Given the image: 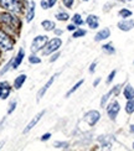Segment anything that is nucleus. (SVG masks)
Instances as JSON below:
<instances>
[{
	"label": "nucleus",
	"instance_id": "nucleus-1",
	"mask_svg": "<svg viewBox=\"0 0 134 151\" xmlns=\"http://www.w3.org/2000/svg\"><path fill=\"white\" fill-rule=\"evenodd\" d=\"M0 25L11 36H17L19 30L21 29V20L19 15L10 11H0Z\"/></svg>",
	"mask_w": 134,
	"mask_h": 151
},
{
	"label": "nucleus",
	"instance_id": "nucleus-2",
	"mask_svg": "<svg viewBox=\"0 0 134 151\" xmlns=\"http://www.w3.org/2000/svg\"><path fill=\"white\" fill-rule=\"evenodd\" d=\"M0 8L3 10L14 12L16 15H20L24 12L25 8H28V5L21 0H0Z\"/></svg>",
	"mask_w": 134,
	"mask_h": 151
},
{
	"label": "nucleus",
	"instance_id": "nucleus-3",
	"mask_svg": "<svg viewBox=\"0 0 134 151\" xmlns=\"http://www.w3.org/2000/svg\"><path fill=\"white\" fill-rule=\"evenodd\" d=\"M15 47V39L4 29H0V51L11 52Z\"/></svg>",
	"mask_w": 134,
	"mask_h": 151
},
{
	"label": "nucleus",
	"instance_id": "nucleus-4",
	"mask_svg": "<svg viewBox=\"0 0 134 151\" xmlns=\"http://www.w3.org/2000/svg\"><path fill=\"white\" fill-rule=\"evenodd\" d=\"M62 46V40L60 39L59 36H56L54 37V39H51L47 41V43L45 45V47L42 48V56H50V55H52L54 52L56 51H59L60 47Z\"/></svg>",
	"mask_w": 134,
	"mask_h": 151
},
{
	"label": "nucleus",
	"instance_id": "nucleus-5",
	"mask_svg": "<svg viewBox=\"0 0 134 151\" xmlns=\"http://www.w3.org/2000/svg\"><path fill=\"white\" fill-rule=\"evenodd\" d=\"M49 41V36L47 35H37L35 36L33 41H31V53H39L40 51H42V48L45 47V45Z\"/></svg>",
	"mask_w": 134,
	"mask_h": 151
},
{
	"label": "nucleus",
	"instance_id": "nucleus-6",
	"mask_svg": "<svg viewBox=\"0 0 134 151\" xmlns=\"http://www.w3.org/2000/svg\"><path fill=\"white\" fill-rule=\"evenodd\" d=\"M106 109H107V114L109 116L111 120H116V118L120 110V104H119L118 100L114 99L108 105H106Z\"/></svg>",
	"mask_w": 134,
	"mask_h": 151
},
{
	"label": "nucleus",
	"instance_id": "nucleus-7",
	"mask_svg": "<svg viewBox=\"0 0 134 151\" xmlns=\"http://www.w3.org/2000/svg\"><path fill=\"white\" fill-rule=\"evenodd\" d=\"M99 119H101V113L98 110H89L83 116V120L89 127H94V125L99 122Z\"/></svg>",
	"mask_w": 134,
	"mask_h": 151
},
{
	"label": "nucleus",
	"instance_id": "nucleus-8",
	"mask_svg": "<svg viewBox=\"0 0 134 151\" xmlns=\"http://www.w3.org/2000/svg\"><path fill=\"white\" fill-rule=\"evenodd\" d=\"M59 76H60V72H57V73L52 74V76H51V77L49 78V81H47V82H46V83H45V84H43V87L41 88V89H40L39 92H37V96H36V100H37V102H40V100L42 99V97L45 96V94H46V92L49 91V88H50L51 86H52V84H54V82H55V79H56L57 77H59Z\"/></svg>",
	"mask_w": 134,
	"mask_h": 151
},
{
	"label": "nucleus",
	"instance_id": "nucleus-9",
	"mask_svg": "<svg viewBox=\"0 0 134 151\" xmlns=\"http://www.w3.org/2000/svg\"><path fill=\"white\" fill-rule=\"evenodd\" d=\"M45 114H46V110H41V111H39V113H37V114L33 118V119H31V120L29 122V124L26 125V128H25L24 130H22V134H28V133H30V131L31 130H33L35 127H36V125L37 124H39V122L41 120V118L45 115Z\"/></svg>",
	"mask_w": 134,
	"mask_h": 151
},
{
	"label": "nucleus",
	"instance_id": "nucleus-10",
	"mask_svg": "<svg viewBox=\"0 0 134 151\" xmlns=\"http://www.w3.org/2000/svg\"><path fill=\"white\" fill-rule=\"evenodd\" d=\"M12 91V86H10V83L8 81H3L0 82V99L5 100L10 97V93Z\"/></svg>",
	"mask_w": 134,
	"mask_h": 151
},
{
	"label": "nucleus",
	"instance_id": "nucleus-11",
	"mask_svg": "<svg viewBox=\"0 0 134 151\" xmlns=\"http://www.w3.org/2000/svg\"><path fill=\"white\" fill-rule=\"evenodd\" d=\"M35 11H36V3L34 0H29V5L26 8V15H25V21L30 24L35 17Z\"/></svg>",
	"mask_w": 134,
	"mask_h": 151
},
{
	"label": "nucleus",
	"instance_id": "nucleus-12",
	"mask_svg": "<svg viewBox=\"0 0 134 151\" xmlns=\"http://www.w3.org/2000/svg\"><path fill=\"white\" fill-rule=\"evenodd\" d=\"M24 58H25V50H24V47H20L19 48V51H17V53L14 56V58H12L11 70H17L19 66L22 63Z\"/></svg>",
	"mask_w": 134,
	"mask_h": 151
},
{
	"label": "nucleus",
	"instance_id": "nucleus-13",
	"mask_svg": "<svg viewBox=\"0 0 134 151\" xmlns=\"http://www.w3.org/2000/svg\"><path fill=\"white\" fill-rule=\"evenodd\" d=\"M85 24L88 25V27H89V29L96 30V29H98V27H99V17H98L97 15L91 14V15H88V16L86 17Z\"/></svg>",
	"mask_w": 134,
	"mask_h": 151
},
{
	"label": "nucleus",
	"instance_id": "nucleus-14",
	"mask_svg": "<svg viewBox=\"0 0 134 151\" xmlns=\"http://www.w3.org/2000/svg\"><path fill=\"white\" fill-rule=\"evenodd\" d=\"M118 29L122 30V31H130L133 27H134V21L132 19H123L118 22Z\"/></svg>",
	"mask_w": 134,
	"mask_h": 151
},
{
	"label": "nucleus",
	"instance_id": "nucleus-15",
	"mask_svg": "<svg viewBox=\"0 0 134 151\" xmlns=\"http://www.w3.org/2000/svg\"><path fill=\"white\" fill-rule=\"evenodd\" d=\"M26 79H28V76L25 74V73L19 74L17 77L14 79V82H12V88H14L15 91L21 89V87L24 86V83H25V82H26Z\"/></svg>",
	"mask_w": 134,
	"mask_h": 151
},
{
	"label": "nucleus",
	"instance_id": "nucleus-16",
	"mask_svg": "<svg viewBox=\"0 0 134 151\" xmlns=\"http://www.w3.org/2000/svg\"><path fill=\"white\" fill-rule=\"evenodd\" d=\"M109 36H111V30H109V29H108V27L102 29V30L98 31L97 34H96V36H94V41H96V42L104 41V40H107Z\"/></svg>",
	"mask_w": 134,
	"mask_h": 151
},
{
	"label": "nucleus",
	"instance_id": "nucleus-17",
	"mask_svg": "<svg viewBox=\"0 0 134 151\" xmlns=\"http://www.w3.org/2000/svg\"><path fill=\"white\" fill-rule=\"evenodd\" d=\"M41 27L46 31V32H50V31H54L56 29V24L52 20H42L41 21Z\"/></svg>",
	"mask_w": 134,
	"mask_h": 151
},
{
	"label": "nucleus",
	"instance_id": "nucleus-18",
	"mask_svg": "<svg viewBox=\"0 0 134 151\" xmlns=\"http://www.w3.org/2000/svg\"><path fill=\"white\" fill-rule=\"evenodd\" d=\"M98 141L102 142V147H111L112 145V141H113V137L112 135H101L98 137Z\"/></svg>",
	"mask_w": 134,
	"mask_h": 151
},
{
	"label": "nucleus",
	"instance_id": "nucleus-19",
	"mask_svg": "<svg viewBox=\"0 0 134 151\" xmlns=\"http://www.w3.org/2000/svg\"><path fill=\"white\" fill-rule=\"evenodd\" d=\"M123 96H124V98H125L127 100L134 98V88H133L130 84H125L124 89H123Z\"/></svg>",
	"mask_w": 134,
	"mask_h": 151
},
{
	"label": "nucleus",
	"instance_id": "nucleus-20",
	"mask_svg": "<svg viewBox=\"0 0 134 151\" xmlns=\"http://www.w3.org/2000/svg\"><path fill=\"white\" fill-rule=\"evenodd\" d=\"M28 61H29L30 65H40L41 63V57H39L37 53H31L28 57Z\"/></svg>",
	"mask_w": 134,
	"mask_h": 151
},
{
	"label": "nucleus",
	"instance_id": "nucleus-21",
	"mask_svg": "<svg viewBox=\"0 0 134 151\" xmlns=\"http://www.w3.org/2000/svg\"><path fill=\"white\" fill-rule=\"evenodd\" d=\"M102 51L107 55H114L116 53V48L113 47L112 43H106V45L102 46Z\"/></svg>",
	"mask_w": 134,
	"mask_h": 151
},
{
	"label": "nucleus",
	"instance_id": "nucleus-22",
	"mask_svg": "<svg viewBox=\"0 0 134 151\" xmlns=\"http://www.w3.org/2000/svg\"><path fill=\"white\" fill-rule=\"evenodd\" d=\"M83 82H85L83 79H80V81L77 82V83H76V84H75V86H73V87L71 88V89H70V91H68V92L66 93V96H65V97H66V98H68V97H71V96H72V94H73V93H75L76 91H77V89H78V88H80V87H81L82 84H83Z\"/></svg>",
	"mask_w": 134,
	"mask_h": 151
},
{
	"label": "nucleus",
	"instance_id": "nucleus-23",
	"mask_svg": "<svg viewBox=\"0 0 134 151\" xmlns=\"http://www.w3.org/2000/svg\"><path fill=\"white\" fill-rule=\"evenodd\" d=\"M55 17H56V20H57V21L65 22V21H67L68 19H70V15L67 14L66 11H60V12H57V14L55 15Z\"/></svg>",
	"mask_w": 134,
	"mask_h": 151
},
{
	"label": "nucleus",
	"instance_id": "nucleus-24",
	"mask_svg": "<svg viewBox=\"0 0 134 151\" xmlns=\"http://www.w3.org/2000/svg\"><path fill=\"white\" fill-rule=\"evenodd\" d=\"M12 58H14V57H11L8 62H6V63L3 66V68H1V70H0V76H4L5 73H8L10 70H11V66H12Z\"/></svg>",
	"mask_w": 134,
	"mask_h": 151
},
{
	"label": "nucleus",
	"instance_id": "nucleus-25",
	"mask_svg": "<svg viewBox=\"0 0 134 151\" xmlns=\"http://www.w3.org/2000/svg\"><path fill=\"white\" fill-rule=\"evenodd\" d=\"M71 19H72V24H75L76 26H82V25L85 24V20L82 19V16L80 14H75Z\"/></svg>",
	"mask_w": 134,
	"mask_h": 151
},
{
	"label": "nucleus",
	"instance_id": "nucleus-26",
	"mask_svg": "<svg viewBox=\"0 0 134 151\" xmlns=\"http://www.w3.org/2000/svg\"><path fill=\"white\" fill-rule=\"evenodd\" d=\"M112 96H113V89H111L109 92L106 93L104 96L102 97V99H101V108H106V104L108 102V99H109Z\"/></svg>",
	"mask_w": 134,
	"mask_h": 151
},
{
	"label": "nucleus",
	"instance_id": "nucleus-27",
	"mask_svg": "<svg viewBox=\"0 0 134 151\" xmlns=\"http://www.w3.org/2000/svg\"><path fill=\"white\" fill-rule=\"evenodd\" d=\"M86 35H87V31H86L85 29H80V27H77V29L73 31L72 37H73V39H80V37H83V36H86Z\"/></svg>",
	"mask_w": 134,
	"mask_h": 151
},
{
	"label": "nucleus",
	"instance_id": "nucleus-28",
	"mask_svg": "<svg viewBox=\"0 0 134 151\" xmlns=\"http://www.w3.org/2000/svg\"><path fill=\"white\" fill-rule=\"evenodd\" d=\"M118 15L119 17H122V19H128L133 15V12L129 10V9H120L119 12H118Z\"/></svg>",
	"mask_w": 134,
	"mask_h": 151
},
{
	"label": "nucleus",
	"instance_id": "nucleus-29",
	"mask_svg": "<svg viewBox=\"0 0 134 151\" xmlns=\"http://www.w3.org/2000/svg\"><path fill=\"white\" fill-rule=\"evenodd\" d=\"M54 147L55 149H62V150H66L70 147V144L66 141H55L54 142Z\"/></svg>",
	"mask_w": 134,
	"mask_h": 151
},
{
	"label": "nucleus",
	"instance_id": "nucleus-30",
	"mask_svg": "<svg viewBox=\"0 0 134 151\" xmlns=\"http://www.w3.org/2000/svg\"><path fill=\"white\" fill-rule=\"evenodd\" d=\"M125 111L128 113V114H132L134 113V98L133 99H129L128 102L125 104Z\"/></svg>",
	"mask_w": 134,
	"mask_h": 151
},
{
	"label": "nucleus",
	"instance_id": "nucleus-31",
	"mask_svg": "<svg viewBox=\"0 0 134 151\" xmlns=\"http://www.w3.org/2000/svg\"><path fill=\"white\" fill-rule=\"evenodd\" d=\"M16 106H17V102L14 99V100H11V102L9 103V106H8V115H10V114H12V113L15 111V109H16Z\"/></svg>",
	"mask_w": 134,
	"mask_h": 151
},
{
	"label": "nucleus",
	"instance_id": "nucleus-32",
	"mask_svg": "<svg viewBox=\"0 0 134 151\" xmlns=\"http://www.w3.org/2000/svg\"><path fill=\"white\" fill-rule=\"evenodd\" d=\"M116 74H117V71L116 70H113L109 74H108V78L106 79V83L107 84H109V83H112V81L114 79V77H116Z\"/></svg>",
	"mask_w": 134,
	"mask_h": 151
},
{
	"label": "nucleus",
	"instance_id": "nucleus-33",
	"mask_svg": "<svg viewBox=\"0 0 134 151\" xmlns=\"http://www.w3.org/2000/svg\"><path fill=\"white\" fill-rule=\"evenodd\" d=\"M75 4V0H62V5L66 6L67 9H72Z\"/></svg>",
	"mask_w": 134,
	"mask_h": 151
},
{
	"label": "nucleus",
	"instance_id": "nucleus-34",
	"mask_svg": "<svg viewBox=\"0 0 134 151\" xmlns=\"http://www.w3.org/2000/svg\"><path fill=\"white\" fill-rule=\"evenodd\" d=\"M60 56H61V53H60L59 51H56V52H54L52 55H51V57H50V60H49V61L51 62V63H52V62H55L57 58L60 57Z\"/></svg>",
	"mask_w": 134,
	"mask_h": 151
},
{
	"label": "nucleus",
	"instance_id": "nucleus-35",
	"mask_svg": "<svg viewBox=\"0 0 134 151\" xmlns=\"http://www.w3.org/2000/svg\"><path fill=\"white\" fill-rule=\"evenodd\" d=\"M120 88H122V84H117V86H114L112 89H113V96H118L119 92H120Z\"/></svg>",
	"mask_w": 134,
	"mask_h": 151
},
{
	"label": "nucleus",
	"instance_id": "nucleus-36",
	"mask_svg": "<svg viewBox=\"0 0 134 151\" xmlns=\"http://www.w3.org/2000/svg\"><path fill=\"white\" fill-rule=\"evenodd\" d=\"M96 67H97V61H93L92 63H91V66H89V68H88V72L89 73H94Z\"/></svg>",
	"mask_w": 134,
	"mask_h": 151
},
{
	"label": "nucleus",
	"instance_id": "nucleus-37",
	"mask_svg": "<svg viewBox=\"0 0 134 151\" xmlns=\"http://www.w3.org/2000/svg\"><path fill=\"white\" fill-rule=\"evenodd\" d=\"M40 6H41L43 10H49V9H50L47 0H41V1H40Z\"/></svg>",
	"mask_w": 134,
	"mask_h": 151
},
{
	"label": "nucleus",
	"instance_id": "nucleus-38",
	"mask_svg": "<svg viewBox=\"0 0 134 151\" xmlns=\"http://www.w3.org/2000/svg\"><path fill=\"white\" fill-rule=\"evenodd\" d=\"M51 136H52V135H51V133H46V134H43V135L40 137V140H41V141H47V140L51 139Z\"/></svg>",
	"mask_w": 134,
	"mask_h": 151
},
{
	"label": "nucleus",
	"instance_id": "nucleus-39",
	"mask_svg": "<svg viewBox=\"0 0 134 151\" xmlns=\"http://www.w3.org/2000/svg\"><path fill=\"white\" fill-rule=\"evenodd\" d=\"M76 29H77V26H76L75 24H70V25H67V31H72V32H73Z\"/></svg>",
	"mask_w": 134,
	"mask_h": 151
},
{
	"label": "nucleus",
	"instance_id": "nucleus-40",
	"mask_svg": "<svg viewBox=\"0 0 134 151\" xmlns=\"http://www.w3.org/2000/svg\"><path fill=\"white\" fill-rule=\"evenodd\" d=\"M54 34H55L56 36H59V37H60V36L63 34V30H61V29H57V27H56V29L54 30Z\"/></svg>",
	"mask_w": 134,
	"mask_h": 151
},
{
	"label": "nucleus",
	"instance_id": "nucleus-41",
	"mask_svg": "<svg viewBox=\"0 0 134 151\" xmlns=\"http://www.w3.org/2000/svg\"><path fill=\"white\" fill-rule=\"evenodd\" d=\"M59 1V0H47V3H49V6H50V9L51 8H54V6L56 5V3Z\"/></svg>",
	"mask_w": 134,
	"mask_h": 151
},
{
	"label": "nucleus",
	"instance_id": "nucleus-42",
	"mask_svg": "<svg viewBox=\"0 0 134 151\" xmlns=\"http://www.w3.org/2000/svg\"><path fill=\"white\" fill-rule=\"evenodd\" d=\"M99 83H101V78L98 77L97 79H94V81H93V87H94V88H96V87H98Z\"/></svg>",
	"mask_w": 134,
	"mask_h": 151
},
{
	"label": "nucleus",
	"instance_id": "nucleus-43",
	"mask_svg": "<svg viewBox=\"0 0 134 151\" xmlns=\"http://www.w3.org/2000/svg\"><path fill=\"white\" fill-rule=\"evenodd\" d=\"M129 131H130V133H134V124H132L129 127Z\"/></svg>",
	"mask_w": 134,
	"mask_h": 151
},
{
	"label": "nucleus",
	"instance_id": "nucleus-44",
	"mask_svg": "<svg viewBox=\"0 0 134 151\" xmlns=\"http://www.w3.org/2000/svg\"><path fill=\"white\" fill-rule=\"evenodd\" d=\"M4 142H5V141H1V142H0V149H1V147H3V145H4Z\"/></svg>",
	"mask_w": 134,
	"mask_h": 151
},
{
	"label": "nucleus",
	"instance_id": "nucleus-45",
	"mask_svg": "<svg viewBox=\"0 0 134 151\" xmlns=\"http://www.w3.org/2000/svg\"><path fill=\"white\" fill-rule=\"evenodd\" d=\"M119 1H132V0H119Z\"/></svg>",
	"mask_w": 134,
	"mask_h": 151
},
{
	"label": "nucleus",
	"instance_id": "nucleus-46",
	"mask_svg": "<svg viewBox=\"0 0 134 151\" xmlns=\"http://www.w3.org/2000/svg\"><path fill=\"white\" fill-rule=\"evenodd\" d=\"M81 1H89V0H81Z\"/></svg>",
	"mask_w": 134,
	"mask_h": 151
},
{
	"label": "nucleus",
	"instance_id": "nucleus-47",
	"mask_svg": "<svg viewBox=\"0 0 134 151\" xmlns=\"http://www.w3.org/2000/svg\"><path fill=\"white\" fill-rule=\"evenodd\" d=\"M0 60H1V51H0Z\"/></svg>",
	"mask_w": 134,
	"mask_h": 151
},
{
	"label": "nucleus",
	"instance_id": "nucleus-48",
	"mask_svg": "<svg viewBox=\"0 0 134 151\" xmlns=\"http://www.w3.org/2000/svg\"><path fill=\"white\" fill-rule=\"evenodd\" d=\"M21 1H25V3H26V1H28V0H21Z\"/></svg>",
	"mask_w": 134,
	"mask_h": 151
},
{
	"label": "nucleus",
	"instance_id": "nucleus-49",
	"mask_svg": "<svg viewBox=\"0 0 134 151\" xmlns=\"http://www.w3.org/2000/svg\"><path fill=\"white\" fill-rule=\"evenodd\" d=\"M133 149H134V142H133Z\"/></svg>",
	"mask_w": 134,
	"mask_h": 151
},
{
	"label": "nucleus",
	"instance_id": "nucleus-50",
	"mask_svg": "<svg viewBox=\"0 0 134 151\" xmlns=\"http://www.w3.org/2000/svg\"><path fill=\"white\" fill-rule=\"evenodd\" d=\"M133 63H134V62H133Z\"/></svg>",
	"mask_w": 134,
	"mask_h": 151
}]
</instances>
